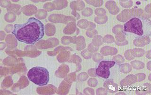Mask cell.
Instances as JSON below:
<instances>
[{
	"label": "cell",
	"mask_w": 151,
	"mask_h": 95,
	"mask_svg": "<svg viewBox=\"0 0 151 95\" xmlns=\"http://www.w3.org/2000/svg\"><path fill=\"white\" fill-rule=\"evenodd\" d=\"M12 34L20 42L27 44H34L44 37V25L37 19L31 18L26 23L14 25Z\"/></svg>",
	"instance_id": "1"
},
{
	"label": "cell",
	"mask_w": 151,
	"mask_h": 95,
	"mask_svg": "<svg viewBox=\"0 0 151 95\" xmlns=\"http://www.w3.org/2000/svg\"><path fill=\"white\" fill-rule=\"evenodd\" d=\"M29 80L39 86L46 85L49 81V73L47 69L41 66L31 68L27 73Z\"/></svg>",
	"instance_id": "2"
},
{
	"label": "cell",
	"mask_w": 151,
	"mask_h": 95,
	"mask_svg": "<svg viewBox=\"0 0 151 95\" xmlns=\"http://www.w3.org/2000/svg\"><path fill=\"white\" fill-rule=\"evenodd\" d=\"M124 30L126 32L133 33L137 35L142 36L144 34L143 24L141 19L134 18L125 24Z\"/></svg>",
	"instance_id": "3"
},
{
	"label": "cell",
	"mask_w": 151,
	"mask_h": 95,
	"mask_svg": "<svg viewBox=\"0 0 151 95\" xmlns=\"http://www.w3.org/2000/svg\"><path fill=\"white\" fill-rule=\"evenodd\" d=\"M115 64V62L113 61H101L96 70V74L98 76L107 79L110 76V69Z\"/></svg>",
	"instance_id": "4"
},
{
	"label": "cell",
	"mask_w": 151,
	"mask_h": 95,
	"mask_svg": "<svg viewBox=\"0 0 151 95\" xmlns=\"http://www.w3.org/2000/svg\"><path fill=\"white\" fill-rule=\"evenodd\" d=\"M104 86L111 93L115 92L118 91L117 85L115 84L111 80H109L107 81L104 84Z\"/></svg>",
	"instance_id": "5"
}]
</instances>
